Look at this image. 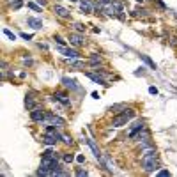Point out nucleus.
Segmentation results:
<instances>
[{
	"label": "nucleus",
	"instance_id": "f257e3e1",
	"mask_svg": "<svg viewBox=\"0 0 177 177\" xmlns=\"http://www.w3.org/2000/svg\"><path fill=\"white\" fill-rule=\"evenodd\" d=\"M142 165H144V170L152 174L154 170L158 168V154L156 151H147L144 154V158H142Z\"/></svg>",
	"mask_w": 177,
	"mask_h": 177
},
{
	"label": "nucleus",
	"instance_id": "f03ea898",
	"mask_svg": "<svg viewBox=\"0 0 177 177\" xmlns=\"http://www.w3.org/2000/svg\"><path fill=\"white\" fill-rule=\"evenodd\" d=\"M133 117H135V112H133L131 108H126L122 114H117V115L114 117V121H112V126H114V128H121V126L128 124V121H131Z\"/></svg>",
	"mask_w": 177,
	"mask_h": 177
},
{
	"label": "nucleus",
	"instance_id": "7ed1b4c3",
	"mask_svg": "<svg viewBox=\"0 0 177 177\" xmlns=\"http://www.w3.org/2000/svg\"><path fill=\"white\" fill-rule=\"evenodd\" d=\"M44 121H46L48 124H52V126H55V128H64L66 126V121L57 117V115H53V114H46V119Z\"/></svg>",
	"mask_w": 177,
	"mask_h": 177
},
{
	"label": "nucleus",
	"instance_id": "20e7f679",
	"mask_svg": "<svg viewBox=\"0 0 177 177\" xmlns=\"http://www.w3.org/2000/svg\"><path fill=\"white\" fill-rule=\"evenodd\" d=\"M30 119L36 121V122H43L44 119H46V114L43 112V110L39 108H32V112H30Z\"/></svg>",
	"mask_w": 177,
	"mask_h": 177
},
{
	"label": "nucleus",
	"instance_id": "39448f33",
	"mask_svg": "<svg viewBox=\"0 0 177 177\" xmlns=\"http://www.w3.org/2000/svg\"><path fill=\"white\" fill-rule=\"evenodd\" d=\"M57 52H59V53H62V55H66L68 59H76V57H80V53H78V52H75V50H69V48H66V46H60V44H59Z\"/></svg>",
	"mask_w": 177,
	"mask_h": 177
},
{
	"label": "nucleus",
	"instance_id": "423d86ee",
	"mask_svg": "<svg viewBox=\"0 0 177 177\" xmlns=\"http://www.w3.org/2000/svg\"><path fill=\"white\" fill-rule=\"evenodd\" d=\"M144 128H145V126H144V122H137V124H135V128H133V129L128 133V138H129V140H135V138L138 137V133H140Z\"/></svg>",
	"mask_w": 177,
	"mask_h": 177
},
{
	"label": "nucleus",
	"instance_id": "0eeeda50",
	"mask_svg": "<svg viewBox=\"0 0 177 177\" xmlns=\"http://www.w3.org/2000/svg\"><path fill=\"white\" fill-rule=\"evenodd\" d=\"M55 14H57L59 18H62V20H68V18L71 16V11H68V9L62 7V6H55Z\"/></svg>",
	"mask_w": 177,
	"mask_h": 177
},
{
	"label": "nucleus",
	"instance_id": "6e6552de",
	"mask_svg": "<svg viewBox=\"0 0 177 177\" xmlns=\"http://www.w3.org/2000/svg\"><path fill=\"white\" fill-rule=\"evenodd\" d=\"M69 43L73 44V46H80V44L83 43V37H82V34H80V32H78V34L71 32V34H69Z\"/></svg>",
	"mask_w": 177,
	"mask_h": 177
},
{
	"label": "nucleus",
	"instance_id": "1a4fd4ad",
	"mask_svg": "<svg viewBox=\"0 0 177 177\" xmlns=\"http://www.w3.org/2000/svg\"><path fill=\"white\" fill-rule=\"evenodd\" d=\"M27 23H29V27H32V29H36V30L43 29V21H41L39 18H27Z\"/></svg>",
	"mask_w": 177,
	"mask_h": 177
},
{
	"label": "nucleus",
	"instance_id": "9d476101",
	"mask_svg": "<svg viewBox=\"0 0 177 177\" xmlns=\"http://www.w3.org/2000/svg\"><path fill=\"white\" fill-rule=\"evenodd\" d=\"M53 99L55 101H60L62 105H66V106H68L71 101H69V98H68V94H64V92H57L55 96H53Z\"/></svg>",
	"mask_w": 177,
	"mask_h": 177
},
{
	"label": "nucleus",
	"instance_id": "9b49d317",
	"mask_svg": "<svg viewBox=\"0 0 177 177\" xmlns=\"http://www.w3.org/2000/svg\"><path fill=\"white\" fill-rule=\"evenodd\" d=\"M80 7H82V11H83L85 14L92 13V4H91V0H82V2H80Z\"/></svg>",
	"mask_w": 177,
	"mask_h": 177
},
{
	"label": "nucleus",
	"instance_id": "f8f14e48",
	"mask_svg": "<svg viewBox=\"0 0 177 177\" xmlns=\"http://www.w3.org/2000/svg\"><path fill=\"white\" fill-rule=\"evenodd\" d=\"M62 83H64L66 87H68V88H73V91H76V88H78L76 82H75V80H69V78H64V80H62Z\"/></svg>",
	"mask_w": 177,
	"mask_h": 177
},
{
	"label": "nucleus",
	"instance_id": "ddd939ff",
	"mask_svg": "<svg viewBox=\"0 0 177 177\" xmlns=\"http://www.w3.org/2000/svg\"><path fill=\"white\" fill-rule=\"evenodd\" d=\"M87 76L91 78L92 82H96V83H105L103 76H99V75H96V73H91V71H88V73H87Z\"/></svg>",
	"mask_w": 177,
	"mask_h": 177
},
{
	"label": "nucleus",
	"instance_id": "4468645a",
	"mask_svg": "<svg viewBox=\"0 0 177 177\" xmlns=\"http://www.w3.org/2000/svg\"><path fill=\"white\" fill-rule=\"evenodd\" d=\"M87 142H88V145H91V149H92V151H94V154H96V158H98V160H99V158H101V152H99V149H98V147H96V144H94V140H91V138H88V140H87Z\"/></svg>",
	"mask_w": 177,
	"mask_h": 177
},
{
	"label": "nucleus",
	"instance_id": "2eb2a0df",
	"mask_svg": "<svg viewBox=\"0 0 177 177\" xmlns=\"http://www.w3.org/2000/svg\"><path fill=\"white\" fill-rule=\"evenodd\" d=\"M7 4L14 9H20L21 6H23V0H7Z\"/></svg>",
	"mask_w": 177,
	"mask_h": 177
},
{
	"label": "nucleus",
	"instance_id": "dca6fc26",
	"mask_svg": "<svg viewBox=\"0 0 177 177\" xmlns=\"http://www.w3.org/2000/svg\"><path fill=\"white\" fill-rule=\"evenodd\" d=\"M99 62H101V57H99V55H96V53L91 55V64L94 66V68H98V64H99Z\"/></svg>",
	"mask_w": 177,
	"mask_h": 177
},
{
	"label": "nucleus",
	"instance_id": "f3484780",
	"mask_svg": "<svg viewBox=\"0 0 177 177\" xmlns=\"http://www.w3.org/2000/svg\"><path fill=\"white\" fill-rule=\"evenodd\" d=\"M140 57H142V60H145V62H147V66H149L151 69H156V64H154V62L147 57V55H140Z\"/></svg>",
	"mask_w": 177,
	"mask_h": 177
},
{
	"label": "nucleus",
	"instance_id": "a211bd4d",
	"mask_svg": "<svg viewBox=\"0 0 177 177\" xmlns=\"http://www.w3.org/2000/svg\"><path fill=\"white\" fill-rule=\"evenodd\" d=\"M25 106H27V108H34V99H32V96H27V98H25Z\"/></svg>",
	"mask_w": 177,
	"mask_h": 177
},
{
	"label": "nucleus",
	"instance_id": "6ab92c4d",
	"mask_svg": "<svg viewBox=\"0 0 177 177\" xmlns=\"http://www.w3.org/2000/svg\"><path fill=\"white\" fill-rule=\"evenodd\" d=\"M62 160H64V163H71V161L75 160V156H73V154H64Z\"/></svg>",
	"mask_w": 177,
	"mask_h": 177
},
{
	"label": "nucleus",
	"instance_id": "aec40b11",
	"mask_svg": "<svg viewBox=\"0 0 177 177\" xmlns=\"http://www.w3.org/2000/svg\"><path fill=\"white\" fill-rule=\"evenodd\" d=\"M73 27H75V30H76V32H80V34H82V32H85V27H83L82 23H75Z\"/></svg>",
	"mask_w": 177,
	"mask_h": 177
},
{
	"label": "nucleus",
	"instance_id": "412c9836",
	"mask_svg": "<svg viewBox=\"0 0 177 177\" xmlns=\"http://www.w3.org/2000/svg\"><path fill=\"white\" fill-rule=\"evenodd\" d=\"M4 34H6V36H7V37L11 39V41H16V36H14V34H13L11 30H7V29H4Z\"/></svg>",
	"mask_w": 177,
	"mask_h": 177
},
{
	"label": "nucleus",
	"instance_id": "4be33fe9",
	"mask_svg": "<svg viewBox=\"0 0 177 177\" xmlns=\"http://www.w3.org/2000/svg\"><path fill=\"white\" fill-rule=\"evenodd\" d=\"M53 39H55V43H59V44H60V46H66V41H64L60 36H55Z\"/></svg>",
	"mask_w": 177,
	"mask_h": 177
},
{
	"label": "nucleus",
	"instance_id": "5701e85b",
	"mask_svg": "<svg viewBox=\"0 0 177 177\" xmlns=\"http://www.w3.org/2000/svg\"><path fill=\"white\" fill-rule=\"evenodd\" d=\"M29 7H30L32 11H36V13H39V11H41V9H39V7H37L36 4H32V2H29Z\"/></svg>",
	"mask_w": 177,
	"mask_h": 177
},
{
	"label": "nucleus",
	"instance_id": "b1692460",
	"mask_svg": "<svg viewBox=\"0 0 177 177\" xmlns=\"http://www.w3.org/2000/svg\"><path fill=\"white\" fill-rule=\"evenodd\" d=\"M71 66H75V68H85L83 62H71Z\"/></svg>",
	"mask_w": 177,
	"mask_h": 177
},
{
	"label": "nucleus",
	"instance_id": "393cba45",
	"mask_svg": "<svg viewBox=\"0 0 177 177\" xmlns=\"http://www.w3.org/2000/svg\"><path fill=\"white\" fill-rule=\"evenodd\" d=\"M158 175H160V177H168L170 174H168L167 170H161V172H158Z\"/></svg>",
	"mask_w": 177,
	"mask_h": 177
},
{
	"label": "nucleus",
	"instance_id": "a878e982",
	"mask_svg": "<svg viewBox=\"0 0 177 177\" xmlns=\"http://www.w3.org/2000/svg\"><path fill=\"white\" fill-rule=\"evenodd\" d=\"M76 175L83 177V175H87V170H76Z\"/></svg>",
	"mask_w": 177,
	"mask_h": 177
},
{
	"label": "nucleus",
	"instance_id": "bb28decb",
	"mask_svg": "<svg viewBox=\"0 0 177 177\" xmlns=\"http://www.w3.org/2000/svg\"><path fill=\"white\" fill-rule=\"evenodd\" d=\"M76 161H78V163H83V161H85V158L82 156V154H78V156H76Z\"/></svg>",
	"mask_w": 177,
	"mask_h": 177
},
{
	"label": "nucleus",
	"instance_id": "cd10ccee",
	"mask_svg": "<svg viewBox=\"0 0 177 177\" xmlns=\"http://www.w3.org/2000/svg\"><path fill=\"white\" fill-rule=\"evenodd\" d=\"M149 92H151V94H158V88H156V87H151Z\"/></svg>",
	"mask_w": 177,
	"mask_h": 177
},
{
	"label": "nucleus",
	"instance_id": "c85d7f7f",
	"mask_svg": "<svg viewBox=\"0 0 177 177\" xmlns=\"http://www.w3.org/2000/svg\"><path fill=\"white\" fill-rule=\"evenodd\" d=\"M21 37L27 39V41H30V39H32V36H29V34H21Z\"/></svg>",
	"mask_w": 177,
	"mask_h": 177
},
{
	"label": "nucleus",
	"instance_id": "c756f323",
	"mask_svg": "<svg viewBox=\"0 0 177 177\" xmlns=\"http://www.w3.org/2000/svg\"><path fill=\"white\" fill-rule=\"evenodd\" d=\"M64 142H66V144H68V145H69V144H71V142H73V140H71V138H69V137H64Z\"/></svg>",
	"mask_w": 177,
	"mask_h": 177
},
{
	"label": "nucleus",
	"instance_id": "7c9ffc66",
	"mask_svg": "<svg viewBox=\"0 0 177 177\" xmlns=\"http://www.w3.org/2000/svg\"><path fill=\"white\" fill-rule=\"evenodd\" d=\"M110 2H112V0H99L98 4H101V6H103V4H110Z\"/></svg>",
	"mask_w": 177,
	"mask_h": 177
},
{
	"label": "nucleus",
	"instance_id": "2f4dec72",
	"mask_svg": "<svg viewBox=\"0 0 177 177\" xmlns=\"http://www.w3.org/2000/svg\"><path fill=\"white\" fill-rule=\"evenodd\" d=\"M137 2H142V0H137Z\"/></svg>",
	"mask_w": 177,
	"mask_h": 177
}]
</instances>
